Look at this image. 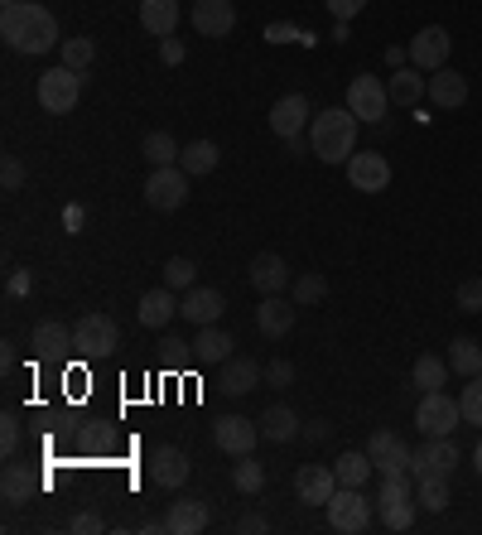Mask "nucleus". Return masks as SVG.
<instances>
[{
	"instance_id": "f257e3e1",
	"label": "nucleus",
	"mask_w": 482,
	"mask_h": 535,
	"mask_svg": "<svg viewBox=\"0 0 482 535\" xmlns=\"http://www.w3.org/2000/svg\"><path fill=\"white\" fill-rule=\"evenodd\" d=\"M0 39L15 54H49V49H58V20L34 0H15L0 15Z\"/></svg>"
},
{
	"instance_id": "f03ea898",
	"label": "nucleus",
	"mask_w": 482,
	"mask_h": 535,
	"mask_svg": "<svg viewBox=\"0 0 482 535\" xmlns=\"http://www.w3.org/2000/svg\"><path fill=\"white\" fill-rule=\"evenodd\" d=\"M357 116L348 107H328V111H314L309 121V150L319 155L323 164H348L357 155Z\"/></svg>"
},
{
	"instance_id": "7ed1b4c3",
	"label": "nucleus",
	"mask_w": 482,
	"mask_h": 535,
	"mask_svg": "<svg viewBox=\"0 0 482 535\" xmlns=\"http://www.w3.org/2000/svg\"><path fill=\"white\" fill-rule=\"evenodd\" d=\"M376 516L386 531H405L415 521V487H410V473H386L381 487H376Z\"/></svg>"
},
{
	"instance_id": "20e7f679",
	"label": "nucleus",
	"mask_w": 482,
	"mask_h": 535,
	"mask_svg": "<svg viewBox=\"0 0 482 535\" xmlns=\"http://www.w3.org/2000/svg\"><path fill=\"white\" fill-rule=\"evenodd\" d=\"M323 511H328V526L343 535H362L372 526V497H362V487H338Z\"/></svg>"
},
{
	"instance_id": "39448f33",
	"label": "nucleus",
	"mask_w": 482,
	"mask_h": 535,
	"mask_svg": "<svg viewBox=\"0 0 482 535\" xmlns=\"http://www.w3.org/2000/svg\"><path fill=\"white\" fill-rule=\"evenodd\" d=\"M458 425H463V405L454 396H444V391H425V401L415 410V429L425 439H449Z\"/></svg>"
},
{
	"instance_id": "423d86ee",
	"label": "nucleus",
	"mask_w": 482,
	"mask_h": 535,
	"mask_svg": "<svg viewBox=\"0 0 482 535\" xmlns=\"http://www.w3.org/2000/svg\"><path fill=\"white\" fill-rule=\"evenodd\" d=\"M145 203H150L155 213H179V208L188 203V174H184V164L150 169V179H145Z\"/></svg>"
},
{
	"instance_id": "0eeeda50",
	"label": "nucleus",
	"mask_w": 482,
	"mask_h": 535,
	"mask_svg": "<svg viewBox=\"0 0 482 535\" xmlns=\"http://www.w3.org/2000/svg\"><path fill=\"white\" fill-rule=\"evenodd\" d=\"M82 102V73H73V68H49L44 78H39V107L54 111V116H68V111Z\"/></svg>"
},
{
	"instance_id": "6e6552de",
	"label": "nucleus",
	"mask_w": 482,
	"mask_h": 535,
	"mask_svg": "<svg viewBox=\"0 0 482 535\" xmlns=\"http://www.w3.org/2000/svg\"><path fill=\"white\" fill-rule=\"evenodd\" d=\"M386 107H391V87L376 78V73H357V78L348 82V111L357 116V121H381L386 116Z\"/></svg>"
},
{
	"instance_id": "1a4fd4ad",
	"label": "nucleus",
	"mask_w": 482,
	"mask_h": 535,
	"mask_svg": "<svg viewBox=\"0 0 482 535\" xmlns=\"http://www.w3.org/2000/svg\"><path fill=\"white\" fill-rule=\"evenodd\" d=\"M116 343H121V328H116L111 314H82V319L73 323V348H78L82 357H107Z\"/></svg>"
},
{
	"instance_id": "9d476101",
	"label": "nucleus",
	"mask_w": 482,
	"mask_h": 535,
	"mask_svg": "<svg viewBox=\"0 0 482 535\" xmlns=\"http://www.w3.org/2000/svg\"><path fill=\"white\" fill-rule=\"evenodd\" d=\"M410 68H420V73H439L444 63H449V49H454V39H449V29L444 25H425L410 44Z\"/></svg>"
},
{
	"instance_id": "9b49d317",
	"label": "nucleus",
	"mask_w": 482,
	"mask_h": 535,
	"mask_svg": "<svg viewBox=\"0 0 482 535\" xmlns=\"http://www.w3.org/2000/svg\"><path fill=\"white\" fill-rule=\"evenodd\" d=\"M454 468H458L454 434L449 439H429L425 449H415V458H410V478H454Z\"/></svg>"
},
{
	"instance_id": "f8f14e48",
	"label": "nucleus",
	"mask_w": 482,
	"mask_h": 535,
	"mask_svg": "<svg viewBox=\"0 0 482 535\" xmlns=\"http://www.w3.org/2000/svg\"><path fill=\"white\" fill-rule=\"evenodd\" d=\"M367 454H372L376 473L386 478V473H410V458H415V449L405 444L401 434H391V429H376L372 444H367Z\"/></svg>"
},
{
	"instance_id": "ddd939ff",
	"label": "nucleus",
	"mask_w": 482,
	"mask_h": 535,
	"mask_svg": "<svg viewBox=\"0 0 482 535\" xmlns=\"http://www.w3.org/2000/svg\"><path fill=\"white\" fill-rule=\"evenodd\" d=\"M338 492V473L323 463H304L295 473V497L299 507H328V497Z\"/></svg>"
},
{
	"instance_id": "4468645a",
	"label": "nucleus",
	"mask_w": 482,
	"mask_h": 535,
	"mask_svg": "<svg viewBox=\"0 0 482 535\" xmlns=\"http://www.w3.org/2000/svg\"><path fill=\"white\" fill-rule=\"evenodd\" d=\"M213 439H217V449H222V454L241 458V454H251V449H256L261 425H256V420H246V415H222V420L213 425Z\"/></svg>"
},
{
	"instance_id": "2eb2a0df",
	"label": "nucleus",
	"mask_w": 482,
	"mask_h": 535,
	"mask_svg": "<svg viewBox=\"0 0 482 535\" xmlns=\"http://www.w3.org/2000/svg\"><path fill=\"white\" fill-rule=\"evenodd\" d=\"M193 29L203 39H227L237 29V5L232 0H193Z\"/></svg>"
},
{
	"instance_id": "dca6fc26",
	"label": "nucleus",
	"mask_w": 482,
	"mask_h": 535,
	"mask_svg": "<svg viewBox=\"0 0 482 535\" xmlns=\"http://www.w3.org/2000/svg\"><path fill=\"white\" fill-rule=\"evenodd\" d=\"M348 184L357 193H381V188L391 184V164L386 155H376V150H357L348 160Z\"/></svg>"
},
{
	"instance_id": "f3484780",
	"label": "nucleus",
	"mask_w": 482,
	"mask_h": 535,
	"mask_svg": "<svg viewBox=\"0 0 482 535\" xmlns=\"http://www.w3.org/2000/svg\"><path fill=\"white\" fill-rule=\"evenodd\" d=\"M270 131L280 135V140H295L309 121H314V111H309V102H304V92H290V97H280L275 107H270Z\"/></svg>"
},
{
	"instance_id": "a211bd4d",
	"label": "nucleus",
	"mask_w": 482,
	"mask_h": 535,
	"mask_svg": "<svg viewBox=\"0 0 482 535\" xmlns=\"http://www.w3.org/2000/svg\"><path fill=\"white\" fill-rule=\"evenodd\" d=\"M222 309H227L222 290H208V285H193V290H184V299H179V314H184L188 323H198V328L217 323L222 319Z\"/></svg>"
},
{
	"instance_id": "6ab92c4d",
	"label": "nucleus",
	"mask_w": 482,
	"mask_h": 535,
	"mask_svg": "<svg viewBox=\"0 0 482 535\" xmlns=\"http://www.w3.org/2000/svg\"><path fill=\"white\" fill-rule=\"evenodd\" d=\"M188 348H193V362H198V367H222V362L232 357V348H237V338H232L227 328L208 323V328H198V338H193Z\"/></svg>"
},
{
	"instance_id": "aec40b11",
	"label": "nucleus",
	"mask_w": 482,
	"mask_h": 535,
	"mask_svg": "<svg viewBox=\"0 0 482 535\" xmlns=\"http://www.w3.org/2000/svg\"><path fill=\"white\" fill-rule=\"evenodd\" d=\"M188 473H193V463H188L184 449H174V444H164V449H155L150 454V478H155V487H184Z\"/></svg>"
},
{
	"instance_id": "412c9836",
	"label": "nucleus",
	"mask_w": 482,
	"mask_h": 535,
	"mask_svg": "<svg viewBox=\"0 0 482 535\" xmlns=\"http://www.w3.org/2000/svg\"><path fill=\"white\" fill-rule=\"evenodd\" d=\"M208 521H213V511H208V502H203V497L169 502V516H164L169 535H198V531H208Z\"/></svg>"
},
{
	"instance_id": "4be33fe9",
	"label": "nucleus",
	"mask_w": 482,
	"mask_h": 535,
	"mask_svg": "<svg viewBox=\"0 0 482 535\" xmlns=\"http://www.w3.org/2000/svg\"><path fill=\"white\" fill-rule=\"evenodd\" d=\"M299 319V304L295 299H280V295H266L261 299V309H256V328L266 333V338H285Z\"/></svg>"
},
{
	"instance_id": "5701e85b",
	"label": "nucleus",
	"mask_w": 482,
	"mask_h": 535,
	"mask_svg": "<svg viewBox=\"0 0 482 535\" xmlns=\"http://www.w3.org/2000/svg\"><path fill=\"white\" fill-rule=\"evenodd\" d=\"M429 102H434L439 111H458L463 102H468V78L444 63L439 73H429Z\"/></svg>"
},
{
	"instance_id": "b1692460",
	"label": "nucleus",
	"mask_w": 482,
	"mask_h": 535,
	"mask_svg": "<svg viewBox=\"0 0 482 535\" xmlns=\"http://www.w3.org/2000/svg\"><path fill=\"white\" fill-rule=\"evenodd\" d=\"M251 285L261 290V295H280V290H290V266H285V256H275V251H261L256 261H251Z\"/></svg>"
},
{
	"instance_id": "393cba45",
	"label": "nucleus",
	"mask_w": 482,
	"mask_h": 535,
	"mask_svg": "<svg viewBox=\"0 0 482 535\" xmlns=\"http://www.w3.org/2000/svg\"><path fill=\"white\" fill-rule=\"evenodd\" d=\"M261 362H251V357H227L222 362V396H251L256 386H261Z\"/></svg>"
},
{
	"instance_id": "a878e982",
	"label": "nucleus",
	"mask_w": 482,
	"mask_h": 535,
	"mask_svg": "<svg viewBox=\"0 0 482 535\" xmlns=\"http://www.w3.org/2000/svg\"><path fill=\"white\" fill-rule=\"evenodd\" d=\"M135 314H140V323H145V328H169V319L179 314V290H169V285H160V290H145Z\"/></svg>"
},
{
	"instance_id": "bb28decb",
	"label": "nucleus",
	"mask_w": 482,
	"mask_h": 535,
	"mask_svg": "<svg viewBox=\"0 0 482 535\" xmlns=\"http://www.w3.org/2000/svg\"><path fill=\"white\" fill-rule=\"evenodd\" d=\"M140 25L155 39H174V29H179V0H140Z\"/></svg>"
},
{
	"instance_id": "cd10ccee",
	"label": "nucleus",
	"mask_w": 482,
	"mask_h": 535,
	"mask_svg": "<svg viewBox=\"0 0 482 535\" xmlns=\"http://www.w3.org/2000/svg\"><path fill=\"white\" fill-rule=\"evenodd\" d=\"M386 87H391V102H396V107H420L429 97V78H420V68H396V73L386 78Z\"/></svg>"
},
{
	"instance_id": "c85d7f7f",
	"label": "nucleus",
	"mask_w": 482,
	"mask_h": 535,
	"mask_svg": "<svg viewBox=\"0 0 482 535\" xmlns=\"http://www.w3.org/2000/svg\"><path fill=\"white\" fill-rule=\"evenodd\" d=\"M261 439H270V444H290V439H299V415L290 410V405H270V410H261Z\"/></svg>"
},
{
	"instance_id": "c756f323",
	"label": "nucleus",
	"mask_w": 482,
	"mask_h": 535,
	"mask_svg": "<svg viewBox=\"0 0 482 535\" xmlns=\"http://www.w3.org/2000/svg\"><path fill=\"white\" fill-rule=\"evenodd\" d=\"M34 492H39V478L29 473L25 463H5V473H0V497H5L10 507H25Z\"/></svg>"
},
{
	"instance_id": "7c9ffc66",
	"label": "nucleus",
	"mask_w": 482,
	"mask_h": 535,
	"mask_svg": "<svg viewBox=\"0 0 482 535\" xmlns=\"http://www.w3.org/2000/svg\"><path fill=\"white\" fill-rule=\"evenodd\" d=\"M29 348L39 352V357H63V352L73 348V328L58 319H44L34 328V338H29Z\"/></svg>"
},
{
	"instance_id": "2f4dec72",
	"label": "nucleus",
	"mask_w": 482,
	"mask_h": 535,
	"mask_svg": "<svg viewBox=\"0 0 482 535\" xmlns=\"http://www.w3.org/2000/svg\"><path fill=\"white\" fill-rule=\"evenodd\" d=\"M444 381H449V357H415V367H410V386H420V391H444Z\"/></svg>"
},
{
	"instance_id": "473e14b6",
	"label": "nucleus",
	"mask_w": 482,
	"mask_h": 535,
	"mask_svg": "<svg viewBox=\"0 0 482 535\" xmlns=\"http://www.w3.org/2000/svg\"><path fill=\"white\" fill-rule=\"evenodd\" d=\"M217 160H222V150H217L213 140H188L184 155H179V164H184L188 179H198V174H213Z\"/></svg>"
},
{
	"instance_id": "72a5a7b5",
	"label": "nucleus",
	"mask_w": 482,
	"mask_h": 535,
	"mask_svg": "<svg viewBox=\"0 0 482 535\" xmlns=\"http://www.w3.org/2000/svg\"><path fill=\"white\" fill-rule=\"evenodd\" d=\"M140 155H145V164L150 169H169V164H179V145H174V135L169 131H150L145 135V145H140Z\"/></svg>"
},
{
	"instance_id": "f704fd0d",
	"label": "nucleus",
	"mask_w": 482,
	"mask_h": 535,
	"mask_svg": "<svg viewBox=\"0 0 482 535\" xmlns=\"http://www.w3.org/2000/svg\"><path fill=\"white\" fill-rule=\"evenodd\" d=\"M449 367H454L458 376H478L482 372V343L478 338L458 333L454 343H449Z\"/></svg>"
},
{
	"instance_id": "c9c22d12",
	"label": "nucleus",
	"mask_w": 482,
	"mask_h": 535,
	"mask_svg": "<svg viewBox=\"0 0 482 535\" xmlns=\"http://www.w3.org/2000/svg\"><path fill=\"white\" fill-rule=\"evenodd\" d=\"M338 487H362V482L372 478L376 473V463H372V454H357V449H348V454H338Z\"/></svg>"
},
{
	"instance_id": "e433bc0d",
	"label": "nucleus",
	"mask_w": 482,
	"mask_h": 535,
	"mask_svg": "<svg viewBox=\"0 0 482 535\" xmlns=\"http://www.w3.org/2000/svg\"><path fill=\"white\" fill-rule=\"evenodd\" d=\"M290 295H295L299 309H314V304H323V299H328V280H323L319 270H304V275H295V280H290Z\"/></svg>"
},
{
	"instance_id": "4c0bfd02",
	"label": "nucleus",
	"mask_w": 482,
	"mask_h": 535,
	"mask_svg": "<svg viewBox=\"0 0 482 535\" xmlns=\"http://www.w3.org/2000/svg\"><path fill=\"white\" fill-rule=\"evenodd\" d=\"M58 54H63V68L87 73V68H92V58H97V44H92L87 34H78V39H63V44H58Z\"/></svg>"
},
{
	"instance_id": "58836bf2",
	"label": "nucleus",
	"mask_w": 482,
	"mask_h": 535,
	"mask_svg": "<svg viewBox=\"0 0 482 535\" xmlns=\"http://www.w3.org/2000/svg\"><path fill=\"white\" fill-rule=\"evenodd\" d=\"M232 482H237V492H246V497H256L261 487H266V468L256 463L251 454L237 458V468H232Z\"/></svg>"
},
{
	"instance_id": "ea45409f",
	"label": "nucleus",
	"mask_w": 482,
	"mask_h": 535,
	"mask_svg": "<svg viewBox=\"0 0 482 535\" xmlns=\"http://www.w3.org/2000/svg\"><path fill=\"white\" fill-rule=\"evenodd\" d=\"M193 280H198V266H193L188 256H169V261H164V285H169V290L184 295V290H193Z\"/></svg>"
},
{
	"instance_id": "a19ab883",
	"label": "nucleus",
	"mask_w": 482,
	"mask_h": 535,
	"mask_svg": "<svg viewBox=\"0 0 482 535\" xmlns=\"http://www.w3.org/2000/svg\"><path fill=\"white\" fill-rule=\"evenodd\" d=\"M415 487H420V507L425 511L449 507V478H415Z\"/></svg>"
},
{
	"instance_id": "79ce46f5",
	"label": "nucleus",
	"mask_w": 482,
	"mask_h": 535,
	"mask_svg": "<svg viewBox=\"0 0 482 535\" xmlns=\"http://www.w3.org/2000/svg\"><path fill=\"white\" fill-rule=\"evenodd\" d=\"M454 309H458V314H482V275H468V280H458Z\"/></svg>"
},
{
	"instance_id": "37998d69",
	"label": "nucleus",
	"mask_w": 482,
	"mask_h": 535,
	"mask_svg": "<svg viewBox=\"0 0 482 535\" xmlns=\"http://www.w3.org/2000/svg\"><path fill=\"white\" fill-rule=\"evenodd\" d=\"M458 405H463V420L482 429V376H468V386H463Z\"/></svg>"
},
{
	"instance_id": "c03bdc74",
	"label": "nucleus",
	"mask_w": 482,
	"mask_h": 535,
	"mask_svg": "<svg viewBox=\"0 0 482 535\" xmlns=\"http://www.w3.org/2000/svg\"><path fill=\"white\" fill-rule=\"evenodd\" d=\"M266 39L270 44H314V34L309 29H299V25H285V20H275V25H266Z\"/></svg>"
},
{
	"instance_id": "a18cd8bd",
	"label": "nucleus",
	"mask_w": 482,
	"mask_h": 535,
	"mask_svg": "<svg viewBox=\"0 0 482 535\" xmlns=\"http://www.w3.org/2000/svg\"><path fill=\"white\" fill-rule=\"evenodd\" d=\"M0 184H5V193L25 188V164H20V155H5V164H0Z\"/></svg>"
},
{
	"instance_id": "49530a36",
	"label": "nucleus",
	"mask_w": 482,
	"mask_h": 535,
	"mask_svg": "<svg viewBox=\"0 0 482 535\" xmlns=\"http://www.w3.org/2000/svg\"><path fill=\"white\" fill-rule=\"evenodd\" d=\"M15 449H20V425H15V415H5L0 420V454L15 458Z\"/></svg>"
},
{
	"instance_id": "de8ad7c7",
	"label": "nucleus",
	"mask_w": 482,
	"mask_h": 535,
	"mask_svg": "<svg viewBox=\"0 0 482 535\" xmlns=\"http://www.w3.org/2000/svg\"><path fill=\"white\" fill-rule=\"evenodd\" d=\"M266 381H270V386H290V381H295V362L275 357V362L266 367Z\"/></svg>"
},
{
	"instance_id": "09e8293b",
	"label": "nucleus",
	"mask_w": 482,
	"mask_h": 535,
	"mask_svg": "<svg viewBox=\"0 0 482 535\" xmlns=\"http://www.w3.org/2000/svg\"><path fill=\"white\" fill-rule=\"evenodd\" d=\"M367 10V0H328V15L333 20H357Z\"/></svg>"
},
{
	"instance_id": "8fccbe9b",
	"label": "nucleus",
	"mask_w": 482,
	"mask_h": 535,
	"mask_svg": "<svg viewBox=\"0 0 482 535\" xmlns=\"http://www.w3.org/2000/svg\"><path fill=\"white\" fill-rule=\"evenodd\" d=\"M5 290H10V299H25L29 290H34V275H29V270H10V285H5Z\"/></svg>"
},
{
	"instance_id": "3c124183",
	"label": "nucleus",
	"mask_w": 482,
	"mask_h": 535,
	"mask_svg": "<svg viewBox=\"0 0 482 535\" xmlns=\"http://www.w3.org/2000/svg\"><path fill=\"white\" fill-rule=\"evenodd\" d=\"M102 531V516L97 511H82V516H73V535H97Z\"/></svg>"
},
{
	"instance_id": "603ef678",
	"label": "nucleus",
	"mask_w": 482,
	"mask_h": 535,
	"mask_svg": "<svg viewBox=\"0 0 482 535\" xmlns=\"http://www.w3.org/2000/svg\"><path fill=\"white\" fill-rule=\"evenodd\" d=\"M184 44H179V39H160V58L164 63H169V68H179V63H184Z\"/></svg>"
},
{
	"instance_id": "864d4df0",
	"label": "nucleus",
	"mask_w": 482,
	"mask_h": 535,
	"mask_svg": "<svg viewBox=\"0 0 482 535\" xmlns=\"http://www.w3.org/2000/svg\"><path fill=\"white\" fill-rule=\"evenodd\" d=\"M82 222H87V208H82V203H68V208H63V227H68V232H82Z\"/></svg>"
},
{
	"instance_id": "5fc2aeb1",
	"label": "nucleus",
	"mask_w": 482,
	"mask_h": 535,
	"mask_svg": "<svg viewBox=\"0 0 482 535\" xmlns=\"http://www.w3.org/2000/svg\"><path fill=\"white\" fill-rule=\"evenodd\" d=\"M237 531H261V535H266V531H270V521H266V516H241Z\"/></svg>"
},
{
	"instance_id": "6e6d98bb",
	"label": "nucleus",
	"mask_w": 482,
	"mask_h": 535,
	"mask_svg": "<svg viewBox=\"0 0 482 535\" xmlns=\"http://www.w3.org/2000/svg\"><path fill=\"white\" fill-rule=\"evenodd\" d=\"M160 352H164V357H184V338H164Z\"/></svg>"
},
{
	"instance_id": "4d7b16f0",
	"label": "nucleus",
	"mask_w": 482,
	"mask_h": 535,
	"mask_svg": "<svg viewBox=\"0 0 482 535\" xmlns=\"http://www.w3.org/2000/svg\"><path fill=\"white\" fill-rule=\"evenodd\" d=\"M405 58H410V49H386V63H391V68H405Z\"/></svg>"
},
{
	"instance_id": "13d9d810",
	"label": "nucleus",
	"mask_w": 482,
	"mask_h": 535,
	"mask_svg": "<svg viewBox=\"0 0 482 535\" xmlns=\"http://www.w3.org/2000/svg\"><path fill=\"white\" fill-rule=\"evenodd\" d=\"M304 434H309V439H328V425H323V420H309V429H304Z\"/></svg>"
},
{
	"instance_id": "bf43d9fd",
	"label": "nucleus",
	"mask_w": 482,
	"mask_h": 535,
	"mask_svg": "<svg viewBox=\"0 0 482 535\" xmlns=\"http://www.w3.org/2000/svg\"><path fill=\"white\" fill-rule=\"evenodd\" d=\"M140 531H145V535H160V531H169V526H164V521H155V516H145V526H140Z\"/></svg>"
},
{
	"instance_id": "052dcab7",
	"label": "nucleus",
	"mask_w": 482,
	"mask_h": 535,
	"mask_svg": "<svg viewBox=\"0 0 482 535\" xmlns=\"http://www.w3.org/2000/svg\"><path fill=\"white\" fill-rule=\"evenodd\" d=\"M473 468H478V478H482V439H478V449H473Z\"/></svg>"
},
{
	"instance_id": "680f3d73",
	"label": "nucleus",
	"mask_w": 482,
	"mask_h": 535,
	"mask_svg": "<svg viewBox=\"0 0 482 535\" xmlns=\"http://www.w3.org/2000/svg\"><path fill=\"white\" fill-rule=\"evenodd\" d=\"M5 5H15V0H5Z\"/></svg>"
},
{
	"instance_id": "e2e57ef3",
	"label": "nucleus",
	"mask_w": 482,
	"mask_h": 535,
	"mask_svg": "<svg viewBox=\"0 0 482 535\" xmlns=\"http://www.w3.org/2000/svg\"><path fill=\"white\" fill-rule=\"evenodd\" d=\"M478 376H482V372H478Z\"/></svg>"
}]
</instances>
